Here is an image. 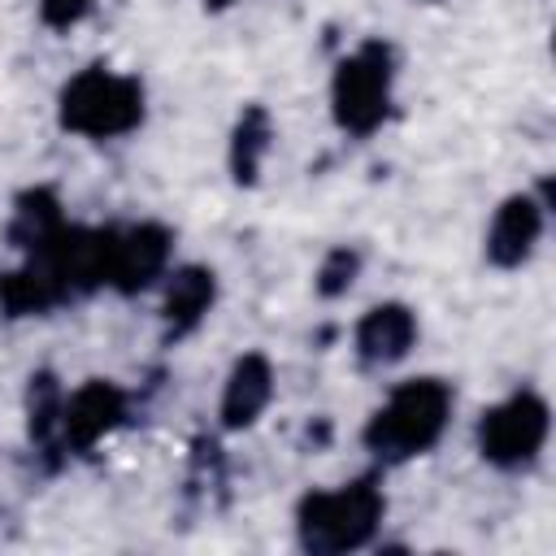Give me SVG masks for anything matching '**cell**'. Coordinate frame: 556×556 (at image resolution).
Segmentation results:
<instances>
[{
    "mask_svg": "<svg viewBox=\"0 0 556 556\" xmlns=\"http://www.w3.org/2000/svg\"><path fill=\"white\" fill-rule=\"evenodd\" d=\"M447 417H452V387L439 378H408L365 421L361 439L378 460L395 465L430 452L447 430Z\"/></svg>",
    "mask_w": 556,
    "mask_h": 556,
    "instance_id": "1",
    "label": "cell"
},
{
    "mask_svg": "<svg viewBox=\"0 0 556 556\" xmlns=\"http://www.w3.org/2000/svg\"><path fill=\"white\" fill-rule=\"evenodd\" d=\"M387 513V500L374 478L343 482L334 491H308L295 508V534L300 547L313 556H339L356 552L374 539L378 521Z\"/></svg>",
    "mask_w": 556,
    "mask_h": 556,
    "instance_id": "2",
    "label": "cell"
},
{
    "mask_svg": "<svg viewBox=\"0 0 556 556\" xmlns=\"http://www.w3.org/2000/svg\"><path fill=\"white\" fill-rule=\"evenodd\" d=\"M56 122L61 130H74L87 139L130 135L143 122V83L130 74H113L104 65H87L61 87Z\"/></svg>",
    "mask_w": 556,
    "mask_h": 556,
    "instance_id": "3",
    "label": "cell"
},
{
    "mask_svg": "<svg viewBox=\"0 0 556 556\" xmlns=\"http://www.w3.org/2000/svg\"><path fill=\"white\" fill-rule=\"evenodd\" d=\"M391 78H395V56L382 39H365L356 52H348L330 74V113L339 130L356 139L374 135L391 109Z\"/></svg>",
    "mask_w": 556,
    "mask_h": 556,
    "instance_id": "4",
    "label": "cell"
},
{
    "mask_svg": "<svg viewBox=\"0 0 556 556\" xmlns=\"http://www.w3.org/2000/svg\"><path fill=\"white\" fill-rule=\"evenodd\" d=\"M547 426H552L547 400L534 391H513L508 400L491 404L478 417V452L495 469H521L543 452Z\"/></svg>",
    "mask_w": 556,
    "mask_h": 556,
    "instance_id": "5",
    "label": "cell"
},
{
    "mask_svg": "<svg viewBox=\"0 0 556 556\" xmlns=\"http://www.w3.org/2000/svg\"><path fill=\"white\" fill-rule=\"evenodd\" d=\"M113 235L117 230L61 226L52 243H43L39 252H26V256H43L48 269L61 278L65 295H78V291H96V287L109 282V269H113Z\"/></svg>",
    "mask_w": 556,
    "mask_h": 556,
    "instance_id": "6",
    "label": "cell"
},
{
    "mask_svg": "<svg viewBox=\"0 0 556 556\" xmlns=\"http://www.w3.org/2000/svg\"><path fill=\"white\" fill-rule=\"evenodd\" d=\"M122 421H126V391L109 378H87L74 395L61 400V443L78 456H87Z\"/></svg>",
    "mask_w": 556,
    "mask_h": 556,
    "instance_id": "7",
    "label": "cell"
},
{
    "mask_svg": "<svg viewBox=\"0 0 556 556\" xmlns=\"http://www.w3.org/2000/svg\"><path fill=\"white\" fill-rule=\"evenodd\" d=\"M169 248H174V235L161 222H139L130 230H117L113 235L109 287H117L122 295H135V291L152 287L169 265Z\"/></svg>",
    "mask_w": 556,
    "mask_h": 556,
    "instance_id": "8",
    "label": "cell"
},
{
    "mask_svg": "<svg viewBox=\"0 0 556 556\" xmlns=\"http://www.w3.org/2000/svg\"><path fill=\"white\" fill-rule=\"evenodd\" d=\"M543 222H547V208L539 195H530V191L508 195L486 226V261L495 269H517L521 261H530V252L543 235Z\"/></svg>",
    "mask_w": 556,
    "mask_h": 556,
    "instance_id": "9",
    "label": "cell"
},
{
    "mask_svg": "<svg viewBox=\"0 0 556 556\" xmlns=\"http://www.w3.org/2000/svg\"><path fill=\"white\" fill-rule=\"evenodd\" d=\"M417 343V317L408 304L400 300H387V304H374L361 321H356V356L361 365H395L413 352Z\"/></svg>",
    "mask_w": 556,
    "mask_h": 556,
    "instance_id": "10",
    "label": "cell"
},
{
    "mask_svg": "<svg viewBox=\"0 0 556 556\" xmlns=\"http://www.w3.org/2000/svg\"><path fill=\"white\" fill-rule=\"evenodd\" d=\"M274 400V365L265 352H243L230 365V378L222 387V426L226 430H248Z\"/></svg>",
    "mask_w": 556,
    "mask_h": 556,
    "instance_id": "11",
    "label": "cell"
},
{
    "mask_svg": "<svg viewBox=\"0 0 556 556\" xmlns=\"http://www.w3.org/2000/svg\"><path fill=\"white\" fill-rule=\"evenodd\" d=\"M213 300H217V278H213V269H204V265H182V269H174L169 282H165V300H161L165 339L191 334V330L204 321V313L213 308Z\"/></svg>",
    "mask_w": 556,
    "mask_h": 556,
    "instance_id": "12",
    "label": "cell"
},
{
    "mask_svg": "<svg viewBox=\"0 0 556 556\" xmlns=\"http://www.w3.org/2000/svg\"><path fill=\"white\" fill-rule=\"evenodd\" d=\"M70 300L61 278L48 269L43 256H26V265L0 274V313L4 317H30V313H48L52 304Z\"/></svg>",
    "mask_w": 556,
    "mask_h": 556,
    "instance_id": "13",
    "label": "cell"
},
{
    "mask_svg": "<svg viewBox=\"0 0 556 556\" xmlns=\"http://www.w3.org/2000/svg\"><path fill=\"white\" fill-rule=\"evenodd\" d=\"M65 226L61 217V200L48 187H30L17 195L13 204V222H9V243L22 252H39L43 243L56 239V230Z\"/></svg>",
    "mask_w": 556,
    "mask_h": 556,
    "instance_id": "14",
    "label": "cell"
},
{
    "mask_svg": "<svg viewBox=\"0 0 556 556\" xmlns=\"http://www.w3.org/2000/svg\"><path fill=\"white\" fill-rule=\"evenodd\" d=\"M274 148V122H269V109L265 104H248L235 122V135H230V174L239 187H252L265 156Z\"/></svg>",
    "mask_w": 556,
    "mask_h": 556,
    "instance_id": "15",
    "label": "cell"
},
{
    "mask_svg": "<svg viewBox=\"0 0 556 556\" xmlns=\"http://www.w3.org/2000/svg\"><path fill=\"white\" fill-rule=\"evenodd\" d=\"M61 387L48 369L30 374V387H26V430H30V443L48 447L56 434H61Z\"/></svg>",
    "mask_w": 556,
    "mask_h": 556,
    "instance_id": "16",
    "label": "cell"
},
{
    "mask_svg": "<svg viewBox=\"0 0 556 556\" xmlns=\"http://www.w3.org/2000/svg\"><path fill=\"white\" fill-rule=\"evenodd\" d=\"M356 274H361V252L356 248H330L321 256V265H317V282L313 287H317L321 300H334L356 282Z\"/></svg>",
    "mask_w": 556,
    "mask_h": 556,
    "instance_id": "17",
    "label": "cell"
},
{
    "mask_svg": "<svg viewBox=\"0 0 556 556\" xmlns=\"http://www.w3.org/2000/svg\"><path fill=\"white\" fill-rule=\"evenodd\" d=\"M91 4L96 0H39V17L52 30H70V26H78L91 13Z\"/></svg>",
    "mask_w": 556,
    "mask_h": 556,
    "instance_id": "18",
    "label": "cell"
},
{
    "mask_svg": "<svg viewBox=\"0 0 556 556\" xmlns=\"http://www.w3.org/2000/svg\"><path fill=\"white\" fill-rule=\"evenodd\" d=\"M235 0H204V9H230Z\"/></svg>",
    "mask_w": 556,
    "mask_h": 556,
    "instance_id": "19",
    "label": "cell"
}]
</instances>
